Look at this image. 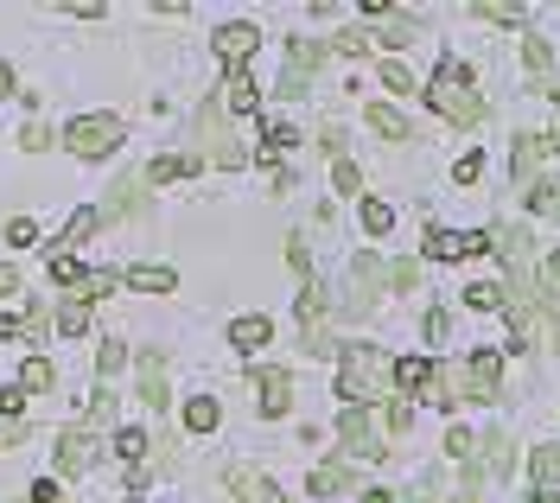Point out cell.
Instances as JSON below:
<instances>
[{
	"label": "cell",
	"mask_w": 560,
	"mask_h": 503,
	"mask_svg": "<svg viewBox=\"0 0 560 503\" xmlns=\"http://www.w3.org/2000/svg\"><path fill=\"white\" fill-rule=\"evenodd\" d=\"M427 103L440 108L453 128H478V121H485V96L471 90V71H465L458 58H440V71L427 83Z\"/></svg>",
	"instance_id": "cell-1"
},
{
	"label": "cell",
	"mask_w": 560,
	"mask_h": 503,
	"mask_svg": "<svg viewBox=\"0 0 560 503\" xmlns=\"http://www.w3.org/2000/svg\"><path fill=\"white\" fill-rule=\"evenodd\" d=\"M383 383H395V358H383L376 344H345V363H338L345 408H370V396H383Z\"/></svg>",
	"instance_id": "cell-2"
},
{
	"label": "cell",
	"mask_w": 560,
	"mask_h": 503,
	"mask_svg": "<svg viewBox=\"0 0 560 503\" xmlns=\"http://www.w3.org/2000/svg\"><path fill=\"white\" fill-rule=\"evenodd\" d=\"M490 249L503 255V268H510V306H535V288H528V230H516V223H497L490 230Z\"/></svg>",
	"instance_id": "cell-3"
},
{
	"label": "cell",
	"mask_w": 560,
	"mask_h": 503,
	"mask_svg": "<svg viewBox=\"0 0 560 503\" xmlns=\"http://www.w3.org/2000/svg\"><path fill=\"white\" fill-rule=\"evenodd\" d=\"M65 147L77 160H108V153L121 147V121H115V115H77L65 128Z\"/></svg>",
	"instance_id": "cell-4"
},
{
	"label": "cell",
	"mask_w": 560,
	"mask_h": 503,
	"mask_svg": "<svg viewBox=\"0 0 560 503\" xmlns=\"http://www.w3.org/2000/svg\"><path fill=\"white\" fill-rule=\"evenodd\" d=\"M325 319H331V300H325L318 281H306V288H300V331H306V351H313V358H331V351H338L331 331H325Z\"/></svg>",
	"instance_id": "cell-5"
},
{
	"label": "cell",
	"mask_w": 560,
	"mask_h": 503,
	"mask_svg": "<svg viewBox=\"0 0 560 503\" xmlns=\"http://www.w3.org/2000/svg\"><path fill=\"white\" fill-rule=\"evenodd\" d=\"M338 440H345L350 459H388L383 433H376V421H370V408H345L338 414Z\"/></svg>",
	"instance_id": "cell-6"
},
{
	"label": "cell",
	"mask_w": 560,
	"mask_h": 503,
	"mask_svg": "<svg viewBox=\"0 0 560 503\" xmlns=\"http://www.w3.org/2000/svg\"><path fill=\"white\" fill-rule=\"evenodd\" d=\"M318 65H325V45L318 38H293L287 45V71H280V96H306Z\"/></svg>",
	"instance_id": "cell-7"
},
{
	"label": "cell",
	"mask_w": 560,
	"mask_h": 503,
	"mask_svg": "<svg viewBox=\"0 0 560 503\" xmlns=\"http://www.w3.org/2000/svg\"><path fill=\"white\" fill-rule=\"evenodd\" d=\"M503 396V358L497 351H471L465 358V401H497Z\"/></svg>",
	"instance_id": "cell-8"
},
{
	"label": "cell",
	"mask_w": 560,
	"mask_h": 503,
	"mask_svg": "<svg viewBox=\"0 0 560 503\" xmlns=\"http://www.w3.org/2000/svg\"><path fill=\"white\" fill-rule=\"evenodd\" d=\"M383 261H376V255H357V261H350V300H345V313L350 319H363V313H370V306H376V288H383Z\"/></svg>",
	"instance_id": "cell-9"
},
{
	"label": "cell",
	"mask_w": 560,
	"mask_h": 503,
	"mask_svg": "<svg viewBox=\"0 0 560 503\" xmlns=\"http://www.w3.org/2000/svg\"><path fill=\"white\" fill-rule=\"evenodd\" d=\"M248 383H255V401H261V414H268V421H280V414L293 408V376H287V370L261 363V370H255Z\"/></svg>",
	"instance_id": "cell-10"
},
{
	"label": "cell",
	"mask_w": 560,
	"mask_h": 503,
	"mask_svg": "<svg viewBox=\"0 0 560 503\" xmlns=\"http://www.w3.org/2000/svg\"><path fill=\"white\" fill-rule=\"evenodd\" d=\"M490 236H465V230H427V255L433 261H465V255H485Z\"/></svg>",
	"instance_id": "cell-11"
},
{
	"label": "cell",
	"mask_w": 560,
	"mask_h": 503,
	"mask_svg": "<svg viewBox=\"0 0 560 503\" xmlns=\"http://www.w3.org/2000/svg\"><path fill=\"white\" fill-rule=\"evenodd\" d=\"M255 45H261V33H255L248 20H230V26L217 33V58H223L230 71H243V65H248V51H255Z\"/></svg>",
	"instance_id": "cell-12"
},
{
	"label": "cell",
	"mask_w": 560,
	"mask_h": 503,
	"mask_svg": "<svg viewBox=\"0 0 560 503\" xmlns=\"http://www.w3.org/2000/svg\"><path fill=\"white\" fill-rule=\"evenodd\" d=\"M96 433L90 428H70V433H58V471H90L96 466Z\"/></svg>",
	"instance_id": "cell-13"
},
{
	"label": "cell",
	"mask_w": 560,
	"mask_h": 503,
	"mask_svg": "<svg viewBox=\"0 0 560 503\" xmlns=\"http://www.w3.org/2000/svg\"><path fill=\"white\" fill-rule=\"evenodd\" d=\"M223 108H230V115H255V108H261V90H255V77L248 71L223 77Z\"/></svg>",
	"instance_id": "cell-14"
},
{
	"label": "cell",
	"mask_w": 560,
	"mask_h": 503,
	"mask_svg": "<svg viewBox=\"0 0 560 503\" xmlns=\"http://www.w3.org/2000/svg\"><path fill=\"white\" fill-rule=\"evenodd\" d=\"M230 491L243 503H280L275 478H261V471H248V466H230Z\"/></svg>",
	"instance_id": "cell-15"
},
{
	"label": "cell",
	"mask_w": 560,
	"mask_h": 503,
	"mask_svg": "<svg viewBox=\"0 0 560 503\" xmlns=\"http://www.w3.org/2000/svg\"><path fill=\"white\" fill-rule=\"evenodd\" d=\"M140 401L166 408V363H160V351H140Z\"/></svg>",
	"instance_id": "cell-16"
},
{
	"label": "cell",
	"mask_w": 560,
	"mask_h": 503,
	"mask_svg": "<svg viewBox=\"0 0 560 503\" xmlns=\"http://www.w3.org/2000/svg\"><path fill=\"white\" fill-rule=\"evenodd\" d=\"M363 121H370V128H376L383 141H415L408 115H401V108H388V103H370V108H363Z\"/></svg>",
	"instance_id": "cell-17"
},
{
	"label": "cell",
	"mask_w": 560,
	"mask_h": 503,
	"mask_svg": "<svg viewBox=\"0 0 560 503\" xmlns=\"http://www.w3.org/2000/svg\"><path fill=\"white\" fill-rule=\"evenodd\" d=\"M268 338H275V325L261 319V313H248V319H236V325H230V344H236L243 358H255V351H261Z\"/></svg>",
	"instance_id": "cell-18"
},
{
	"label": "cell",
	"mask_w": 560,
	"mask_h": 503,
	"mask_svg": "<svg viewBox=\"0 0 560 503\" xmlns=\"http://www.w3.org/2000/svg\"><path fill=\"white\" fill-rule=\"evenodd\" d=\"M548 134H523V141H516V153H510V179H528V173H535V166H541V153H548Z\"/></svg>",
	"instance_id": "cell-19"
},
{
	"label": "cell",
	"mask_w": 560,
	"mask_h": 503,
	"mask_svg": "<svg viewBox=\"0 0 560 503\" xmlns=\"http://www.w3.org/2000/svg\"><path fill=\"white\" fill-rule=\"evenodd\" d=\"M191 173H198V153H166V160L147 166V185H173V179H191Z\"/></svg>",
	"instance_id": "cell-20"
},
{
	"label": "cell",
	"mask_w": 560,
	"mask_h": 503,
	"mask_svg": "<svg viewBox=\"0 0 560 503\" xmlns=\"http://www.w3.org/2000/svg\"><path fill=\"white\" fill-rule=\"evenodd\" d=\"M338 491H350V459H325V466H313V498H338Z\"/></svg>",
	"instance_id": "cell-21"
},
{
	"label": "cell",
	"mask_w": 560,
	"mask_h": 503,
	"mask_svg": "<svg viewBox=\"0 0 560 503\" xmlns=\"http://www.w3.org/2000/svg\"><path fill=\"white\" fill-rule=\"evenodd\" d=\"M395 383H401L408 396H427V389H433V363L427 358H395Z\"/></svg>",
	"instance_id": "cell-22"
},
{
	"label": "cell",
	"mask_w": 560,
	"mask_h": 503,
	"mask_svg": "<svg viewBox=\"0 0 560 503\" xmlns=\"http://www.w3.org/2000/svg\"><path fill=\"white\" fill-rule=\"evenodd\" d=\"M478 446H485V471H490V478H510V466H516L510 433H490V440H478Z\"/></svg>",
	"instance_id": "cell-23"
},
{
	"label": "cell",
	"mask_w": 560,
	"mask_h": 503,
	"mask_svg": "<svg viewBox=\"0 0 560 503\" xmlns=\"http://www.w3.org/2000/svg\"><path fill=\"white\" fill-rule=\"evenodd\" d=\"M370 45H388V51H395V45H415V20H408V13H383V26L370 33Z\"/></svg>",
	"instance_id": "cell-24"
},
{
	"label": "cell",
	"mask_w": 560,
	"mask_h": 503,
	"mask_svg": "<svg viewBox=\"0 0 560 503\" xmlns=\"http://www.w3.org/2000/svg\"><path fill=\"white\" fill-rule=\"evenodd\" d=\"M528 471H535V491H555V478H560V446H535V453H528Z\"/></svg>",
	"instance_id": "cell-25"
},
{
	"label": "cell",
	"mask_w": 560,
	"mask_h": 503,
	"mask_svg": "<svg viewBox=\"0 0 560 503\" xmlns=\"http://www.w3.org/2000/svg\"><path fill=\"white\" fill-rule=\"evenodd\" d=\"M128 288H135V293H173L178 274H173V268H128Z\"/></svg>",
	"instance_id": "cell-26"
},
{
	"label": "cell",
	"mask_w": 560,
	"mask_h": 503,
	"mask_svg": "<svg viewBox=\"0 0 560 503\" xmlns=\"http://www.w3.org/2000/svg\"><path fill=\"white\" fill-rule=\"evenodd\" d=\"M528 211H541V217H555L560 223V179H535L528 185Z\"/></svg>",
	"instance_id": "cell-27"
},
{
	"label": "cell",
	"mask_w": 560,
	"mask_h": 503,
	"mask_svg": "<svg viewBox=\"0 0 560 503\" xmlns=\"http://www.w3.org/2000/svg\"><path fill=\"white\" fill-rule=\"evenodd\" d=\"M20 389H26V396H45V389H51V363L26 358V363H20Z\"/></svg>",
	"instance_id": "cell-28"
},
{
	"label": "cell",
	"mask_w": 560,
	"mask_h": 503,
	"mask_svg": "<svg viewBox=\"0 0 560 503\" xmlns=\"http://www.w3.org/2000/svg\"><path fill=\"white\" fill-rule=\"evenodd\" d=\"M185 428H191V433H210V428H217V401H210V396H191V401H185Z\"/></svg>",
	"instance_id": "cell-29"
},
{
	"label": "cell",
	"mask_w": 560,
	"mask_h": 503,
	"mask_svg": "<svg viewBox=\"0 0 560 503\" xmlns=\"http://www.w3.org/2000/svg\"><path fill=\"white\" fill-rule=\"evenodd\" d=\"M523 58H528V71L541 77V90H548V65H555V51H548V38H535V33H528V38H523Z\"/></svg>",
	"instance_id": "cell-30"
},
{
	"label": "cell",
	"mask_w": 560,
	"mask_h": 503,
	"mask_svg": "<svg viewBox=\"0 0 560 503\" xmlns=\"http://www.w3.org/2000/svg\"><path fill=\"white\" fill-rule=\"evenodd\" d=\"M96 223H103V211H90V204H83V211H70L65 243H90V236H96Z\"/></svg>",
	"instance_id": "cell-31"
},
{
	"label": "cell",
	"mask_w": 560,
	"mask_h": 503,
	"mask_svg": "<svg viewBox=\"0 0 560 503\" xmlns=\"http://www.w3.org/2000/svg\"><path fill=\"white\" fill-rule=\"evenodd\" d=\"M147 446H153V440H147L140 428H121V433H115V453H121L128 466H140V459H147Z\"/></svg>",
	"instance_id": "cell-32"
},
{
	"label": "cell",
	"mask_w": 560,
	"mask_h": 503,
	"mask_svg": "<svg viewBox=\"0 0 560 503\" xmlns=\"http://www.w3.org/2000/svg\"><path fill=\"white\" fill-rule=\"evenodd\" d=\"M363 230H370V236H388V230H395V211H388L383 198H363Z\"/></svg>",
	"instance_id": "cell-33"
},
{
	"label": "cell",
	"mask_w": 560,
	"mask_h": 503,
	"mask_svg": "<svg viewBox=\"0 0 560 503\" xmlns=\"http://www.w3.org/2000/svg\"><path fill=\"white\" fill-rule=\"evenodd\" d=\"M503 293H510V288H497V281H471V288H465V300H471L478 313H497V306H503Z\"/></svg>",
	"instance_id": "cell-34"
},
{
	"label": "cell",
	"mask_w": 560,
	"mask_h": 503,
	"mask_svg": "<svg viewBox=\"0 0 560 503\" xmlns=\"http://www.w3.org/2000/svg\"><path fill=\"white\" fill-rule=\"evenodd\" d=\"M446 459H458V466H471V459H478V433L453 428V433H446Z\"/></svg>",
	"instance_id": "cell-35"
},
{
	"label": "cell",
	"mask_w": 560,
	"mask_h": 503,
	"mask_svg": "<svg viewBox=\"0 0 560 503\" xmlns=\"http://www.w3.org/2000/svg\"><path fill=\"white\" fill-rule=\"evenodd\" d=\"M58 331H65V338H83V331H90V306H83V300H70L65 313H58Z\"/></svg>",
	"instance_id": "cell-36"
},
{
	"label": "cell",
	"mask_w": 560,
	"mask_h": 503,
	"mask_svg": "<svg viewBox=\"0 0 560 503\" xmlns=\"http://www.w3.org/2000/svg\"><path fill=\"white\" fill-rule=\"evenodd\" d=\"M135 204H140V179H121V185H115V198H108V211H103V217H128Z\"/></svg>",
	"instance_id": "cell-37"
},
{
	"label": "cell",
	"mask_w": 560,
	"mask_h": 503,
	"mask_svg": "<svg viewBox=\"0 0 560 503\" xmlns=\"http://www.w3.org/2000/svg\"><path fill=\"white\" fill-rule=\"evenodd\" d=\"M293 141H300V134H293L287 121H268V128H261V147H268V160H275V153H287Z\"/></svg>",
	"instance_id": "cell-38"
},
{
	"label": "cell",
	"mask_w": 560,
	"mask_h": 503,
	"mask_svg": "<svg viewBox=\"0 0 560 503\" xmlns=\"http://www.w3.org/2000/svg\"><path fill=\"white\" fill-rule=\"evenodd\" d=\"M331 185H338L345 198H363V173H357L350 160H338V166H331Z\"/></svg>",
	"instance_id": "cell-39"
},
{
	"label": "cell",
	"mask_w": 560,
	"mask_h": 503,
	"mask_svg": "<svg viewBox=\"0 0 560 503\" xmlns=\"http://www.w3.org/2000/svg\"><path fill=\"white\" fill-rule=\"evenodd\" d=\"M7 243H13V249H33V243H38V223H33V217H13V223H7Z\"/></svg>",
	"instance_id": "cell-40"
},
{
	"label": "cell",
	"mask_w": 560,
	"mask_h": 503,
	"mask_svg": "<svg viewBox=\"0 0 560 503\" xmlns=\"http://www.w3.org/2000/svg\"><path fill=\"white\" fill-rule=\"evenodd\" d=\"M331 45H338L345 58H357V51H370V26H345V33L331 38Z\"/></svg>",
	"instance_id": "cell-41"
},
{
	"label": "cell",
	"mask_w": 560,
	"mask_h": 503,
	"mask_svg": "<svg viewBox=\"0 0 560 503\" xmlns=\"http://www.w3.org/2000/svg\"><path fill=\"white\" fill-rule=\"evenodd\" d=\"M383 428L388 433H408V428H415V408H408V401H388V408H383Z\"/></svg>",
	"instance_id": "cell-42"
},
{
	"label": "cell",
	"mask_w": 560,
	"mask_h": 503,
	"mask_svg": "<svg viewBox=\"0 0 560 503\" xmlns=\"http://www.w3.org/2000/svg\"><path fill=\"white\" fill-rule=\"evenodd\" d=\"M415 281H420V268H415V261H388V288H395V293H408Z\"/></svg>",
	"instance_id": "cell-43"
},
{
	"label": "cell",
	"mask_w": 560,
	"mask_h": 503,
	"mask_svg": "<svg viewBox=\"0 0 560 503\" xmlns=\"http://www.w3.org/2000/svg\"><path fill=\"white\" fill-rule=\"evenodd\" d=\"M121 363H128V351H121V344H115V338H108L103 351H96V370H103V376H115V370H121Z\"/></svg>",
	"instance_id": "cell-44"
},
{
	"label": "cell",
	"mask_w": 560,
	"mask_h": 503,
	"mask_svg": "<svg viewBox=\"0 0 560 503\" xmlns=\"http://www.w3.org/2000/svg\"><path fill=\"white\" fill-rule=\"evenodd\" d=\"M51 281H83V261L77 255H51Z\"/></svg>",
	"instance_id": "cell-45"
},
{
	"label": "cell",
	"mask_w": 560,
	"mask_h": 503,
	"mask_svg": "<svg viewBox=\"0 0 560 503\" xmlns=\"http://www.w3.org/2000/svg\"><path fill=\"white\" fill-rule=\"evenodd\" d=\"M20 408H26V389H20V383L0 389V421H20Z\"/></svg>",
	"instance_id": "cell-46"
},
{
	"label": "cell",
	"mask_w": 560,
	"mask_h": 503,
	"mask_svg": "<svg viewBox=\"0 0 560 503\" xmlns=\"http://www.w3.org/2000/svg\"><path fill=\"white\" fill-rule=\"evenodd\" d=\"M20 147H26V153H45V147H51V128L33 115V121H26V141H20Z\"/></svg>",
	"instance_id": "cell-47"
},
{
	"label": "cell",
	"mask_w": 560,
	"mask_h": 503,
	"mask_svg": "<svg viewBox=\"0 0 560 503\" xmlns=\"http://www.w3.org/2000/svg\"><path fill=\"white\" fill-rule=\"evenodd\" d=\"M383 90H415V77H408V65H395V58H388V65H383Z\"/></svg>",
	"instance_id": "cell-48"
},
{
	"label": "cell",
	"mask_w": 560,
	"mask_h": 503,
	"mask_svg": "<svg viewBox=\"0 0 560 503\" xmlns=\"http://www.w3.org/2000/svg\"><path fill=\"white\" fill-rule=\"evenodd\" d=\"M478 13H485V20H503V26H516V20H523V7H503V0H485Z\"/></svg>",
	"instance_id": "cell-49"
},
{
	"label": "cell",
	"mask_w": 560,
	"mask_h": 503,
	"mask_svg": "<svg viewBox=\"0 0 560 503\" xmlns=\"http://www.w3.org/2000/svg\"><path fill=\"white\" fill-rule=\"evenodd\" d=\"M541 293H548V300H560V255H548V261H541Z\"/></svg>",
	"instance_id": "cell-50"
},
{
	"label": "cell",
	"mask_w": 560,
	"mask_h": 503,
	"mask_svg": "<svg viewBox=\"0 0 560 503\" xmlns=\"http://www.w3.org/2000/svg\"><path fill=\"white\" fill-rule=\"evenodd\" d=\"M478 173H485V153H465V160L453 166V179H458V185H471Z\"/></svg>",
	"instance_id": "cell-51"
},
{
	"label": "cell",
	"mask_w": 560,
	"mask_h": 503,
	"mask_svg": "<svg viewBox=\"0 0 560 503\" xmlns=\"http://www.w3.org/2000/svg\"><path fill=\"white\" fill-rule=\"evenodd\" d=\"M287 261H293V274H313V249H306V243H300V236H293V243H287Z\"/></svg>",
	"instance_id": "cell-52"
},
{
	"label": "cell",
	"mask_w": 560,
	"mask_h": 503,
	"mask_svg": "<svg viewBox=\"0 0 560 503\" xmlns=\"http://www.w3.org/2000/svg\"><path fill=\"white\" fill-rule=\"evenodd\" d=\"M90 421H96V428H103V421H115V396H108V389H96V401H90Z\"/></svg>",
	"instance_id": "cell-53"
},
{
	"label": "cell",
	"mask_w": 560,
	"mask_h": 503,
	"mask_svg": "<svg viewBox=\"0 0 560 503\" xmlns=\"http://www.w3.org/2000/svg\"><path fill=\"white\" fill-rule=\"evenodd\" d=\"M318 147H325V153H338V160H345V128H338V121H325V134H318Z\"/></svg>",
	"instance_id": "cell-54"
},
{
	"label": "cell",
	"mask_w": 560,
	"mask_h": 503,
	"mask_svg": "<svg viewBox=\"0 0 560 503\" xmlns=\"http://www.w3.org/2000/svg\"><path fill=\"white\" fill-rule=\"evenodd\" d=\"M446 331H453L446 313H427V344H446Z\"/></svg>",
	"instance_id": "cell-55"
},
{
	"label": "cell",
	"mask_w": 560,
	"mask_h": 503,
	"mask_svg": "<svg viewBox=\"0 0 560 503\" xmlns=\"http://www.w3.org/2000/svg\"><path fill=\"white\" fill-rule=\"evenodd\" d=\"M26 503H65V498H58V484H33V498Z\"/></svg>",
	"instance_id": "cell-56"
},
{
	"label": "cell",
	"mask_w": 560,
	"mask_h": 503,
	"mask_svg": "<svg viewBox=\"0 0 560 503\" xmlns=\"http://www.w3.org/2000/svg\"><path fill=\"white\" fill-rule=\"evenodd\" d=\"M20 288V274H13V268H0V293H13Z\"/></svg>",
	"instance_id": "cell-57"
},
{
	"label": "cell",
	"mask_w": 560,
	"mask_h": 503,
	"mask_svg": "<svg viewBox=\"0 0 560 503\" xmlns=\"http://www.w3.org/2000/svg\"><path fill=\"white\" fill-rule=\"evenodd\" d=\"M363 503H395V491H363Z\"/></svg>",
	"instance_id": "cell-58"
},
{
	"label": "cell",
	"mask_w": 560,
	"mask_h": 503,
	"mask_svg": "<svg viewBox=\"0 0 560 503\" xmlns=\"http://www.w3.org/2000/svg\"><path fill=\"white\" fill-rule=\"evenodd\" d=\"M548 319H555V344H560V300H548Z\"/></svg>",
	"instance_id": "cell-59"
},
{
	"label": "cell",
	"mask_w": 560,
	"mask_h": 503,
	"mask_svg": "<svg viewBox=\"0 0 560 503\" xmlns=\"http://www.w3.org/2000/svg\"><path fill=\"white\" fill-rule=\"evenodd\" d=\"M0 96H13V71L7 65H0Z\"/></svg>",
	"instance_id": "cell-60"
},
{
	"label": "cell",
	"mask_w": 560,
	"mask_h": 503,
	"mask_svg": "<svg viewBox=\"0 0 560 503\" xmlns=\"http://www.w3.org/2000/svg\"><path fill=\"white\" fill-rule=\"evenodd\" d=\"M535 503H560V491H535Z\"/></svg>",
	"instance_id": "cell-61"
},
{
	"label": "cell",
	"mask_w": 560,
	"mask_h": 503,
	"mask_svg": "<svg viewBox=\"0 0 560 503\" xmlns=\"http://www.w3.org/2000/svg\"><path fill=\"white\" fill-rule=\"evenodd\" d=\"M548 141H555V147H560V128H555V134H548Z\"/></svg>",
	"instance_id": "cell-62"
},
{
	"label": "cell",
	"mask_w": 560,
	"mask_h": 503,
	"mask_svg": "<svg viewBox=\"0 0 560 503\" xmlns=\"http://www.w3.org/2000/svg\"><path fill=\"white\" fill-rule=\"evenodd\" d=\"M555 96H560V83H555Z\"/></svg>",
	"instance_id": "cell-63"
}]
</instances>
